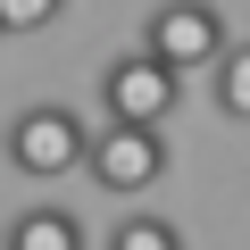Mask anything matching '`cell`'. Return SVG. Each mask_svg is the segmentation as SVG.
<instances>
[{"label":"cell","mask_w":250,"mask_h":250,"mask_svg":"<svg viewBox=\"0 0 250 250\" xmlns=\"http://www.w3.org/2000/svg\"><path fill=\"white\" fill-rule=\"evenodd\" d=\"M142 50L167 59L175 75L184 67H217L225 59V17L208 9V0H167V9H150V25H142Z\"/></svg>","instance_id":"cell-4"},{"label":"cell","mask_w":250,"mask_h":250,"mask_svg":"<svg viewBox=\"0 0 250 250\" xmlns=\"http://www.w3.org/2000/svg\"><path fill=\"white\" fill-rule=\"evenodd\" d=\"M108 250H184V233H175L167 217H150V208H134V217H117V233H108Z\"/></svg>","instance_id":"cell-7"},{"label":"cell","mask_w":250,"mask_h":250,"mask_svg":"<svg viewBox=\"0 0 250 250\" xmlns=\"http://www.w3.org/2000/svg\"><path fill=\"white\" fill-rule=\"evenodd\" d=\"M9 167L17 175H34V184H59V175H75L83 159H92V134H83V117L75 108H59V100H42V108H17L9 117Z\"/></svg>","instance_id":"cell-1"},{"label":"cell","mask_w":250,"mask_h":250,"mask_svg":"<svg viewBox=\"0 0 250 250\" xmlns=\"http://www.w3.org/2000/svg\"><path fill=\"white\" fill-rule=\"evenodd\" d=\"M67 0H0V34H42Z\"/></svg>","instance_id":"cell-8"},{"label":"cell","mask_w":250,"mask_h":250,"mask_svg":"<svg viewBox=\"0 0 250 250\" xmlns=\"http://www.w3.org/2000/svg\"><path fill=\"white\" fill-rule=\"evenodd\" d=\"M208 92H217V108H225L233 125H250V42H233V50L217 59V75H208Z\"/></svg>","instance_id":"cell-6"},{"label":"cell","mask_w":250,"mask_h":250,"mask_svg":"<svg viewBox=\"0 0 250 250\" xmlns=\"http://www.w3.org/2000/svg\"><path fill=\"white\" fill-rule=\"evenodd\" d=\"M83 175H100V192H117V200H142L167 175V134L159 125H108V134H92Z\"/></svg>","instance_id":"cell-3"},{"label":"cell","mask_w":250,"mask_h":250,"mask_svg":"<svg viewBox=\"0 0 250 250\" xmlns=\"http://www.w3.org/2000/svg\"><path fill=\"white\" fill-rule=\"evenodd\" d=\"M0 250H83V225L67 208H25L9 233H0Z\"/></svg>","instance_id":"cell-5"},{"label":"cell","mask_w":250,"mask_h":250,"mask_svg":"<svg viewBox=\"0 0 250 250\" xmlns=\"http://www.w3.org/2000/svg\"><path fill=\"white\" fill-rule=\"evenodd\" d=\"M175 100H184V75H175L167 59H150V50H125V59L100 67V108H108V125H167Z\"/></svg>","instance_id":"cell-2"}]
</instances>
